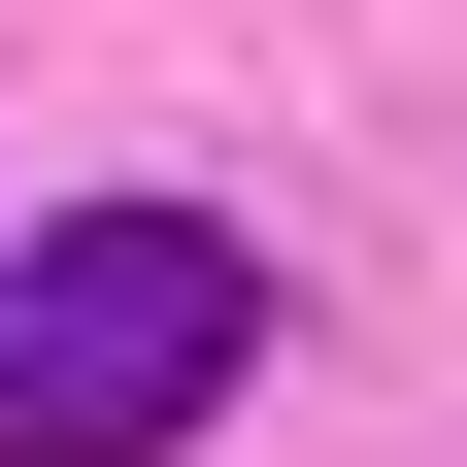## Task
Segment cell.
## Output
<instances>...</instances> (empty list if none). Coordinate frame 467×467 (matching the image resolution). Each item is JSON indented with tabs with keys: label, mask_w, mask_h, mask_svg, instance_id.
Listing matches in <instances>:
<instances>
[{
	"label": "cell",
	"mask_w": 467,
	"mask_h": 467,
	"mask_svg": "<svg viewBox=\"0 0 467 467\" xmlns=\"http://www.w3.org/2000/svg\"><path fill=\"white\" fill-rule=\"evenodd\" d=\"M234 368H267V267H234L201 201H100V234L0 267V467H167Z\"/></svg>",
	"instance_id": "cell-1"
}]
</instances>
